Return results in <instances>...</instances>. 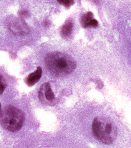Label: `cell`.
<instances>
[{"label": "cell", "instance_id": "6da1fadb", "mask_svg": "<svg viewBox=\"0 0 131 148\" xmlns=\"http://www.w3.org/2000/svg\"><path fill=\"white\" fill-rule=\"evenodd\" d=\"M45 63L50 73L56 77L66 76L71 74L76 67V62L71 56L59 52L47 54L45 57Z\"/></svg>", "mask_w": 131, "mask_h": 148}, {"label": "cell", "instance_id": "7a4b0ae2", "mask_svg": "<svg viewBox=\"0 0 131 148\" xmlns=\"http://www.w3.org/2000/svg\"><path fill=\"white\" fill-rule=\"evenodd\" d=\"M92 128L96 138L104 144H111L117 138V128L108 118L101 117H96L93 122Z\"/></svg>", "mask_w": 131, "mask_h": 148}, {"label": "cell", "instance_id": "3957f363", "mask_svg": "<svg viewBox=\"0 0 131 148\" xmlns=\"http://www.w3.org/2000/svg\"><path fill=\"white\" fill-rule=\"evenodd\" d=\"M25 114L13 106H6L0 113V124L4 129L15 132L21 130L25 121Z\"/></svg>", "mask_w": 131, "mask_h": 148}, {"label": "cell", "instance_id": "277c9868", "mask_svg": "<svg viewBox=\"0 0 131 148\" xmlns=\"http://www.w3.org/2000/svg\"><path fill=\"white\" fill-rule=\"evenodd\" d=\"M38 96L40 101L46 105L54 106L58 101V98L53 91L49 82L44 83L41 86Z\"/></svg>", "mask_w": 131, "mask_h": 148}, {"label": "cell", "instance_id": "5b68a950", "mask_svg": "<svg viewBox=\"0 0 131 148\" xmlns=\"http://www.w3.org/2000/svg\"><path fill=\"white\" fill-rule=\"evenodd\" d=\"M8 28L14 35L24 36L29 34L30 29L24 20L19 17L14 18L9 22Z\"/></svg>", "mask_w": 131, "mask_h": 148}, {"label": "cell", "instance_id": "8992f818", "mask_svg": "<svg viewBox=\"0 0 131 148\" xmlns=\"http://www.w3.org/2000/svg\"><path fill=\"white\" fill-rule=\"evenodd\" d=\"M42 75V70L40 67L37 68V70L29 74L25 79V82L28 86H33L40 80Z\"/></svg>", "mask_w": 131, "mask_h": 148}, {"label": "cell", "instance_id": "52a82bcc", "mask_svg": "<svg viewBox=\"0 0 131 148\" xmlns=\"http://www.w3.org/2000/svg\"><path fill=\"white\" fill-rule=\"evenodd\" d=\"M73 24L72 21H68L63 25L61 29V34L63 36H69L72 33Z\"/></svg>", "mask_w": 131, "mask_h": 148}, {"label": "cell", "instance_id": "ba28073f", "mask_svg": "<svg viewBox=\"0 0 131 148\" xmlns=\"http://www.w3.org/2000/svg\"><path fill=\"white\" fill-rule=\"evenodd\" d=\"M93 18V14L91 12H88L82 17L81 20V24L83 28L88 27L89 22L92 20Z\"/></svg>", "mask_w": 131, "mask_h": 148}, {"label": "cell", "instance_id": "9c48e42d", "mask_svg": "<svg viewBox=\"0 0 131 148\" xmlns=\"http://www.w3.org/2000/svg\"><path fill=\"white\" fill-rule=\"evenodd\" d=\"M58 2L60 4L64 5L66 8H69L71 5L74 4V1L73 0H60Z\"/></svg>", "mask_w": 131, "mask_h": 148}, {"label": "cell", "instance_id": "30bf717a", "mask_svg": "<svg viewBox=\"0 0 131 148\" xmlns=\"http://www.w3.org/2000/svg\"><path fill=\"white\" fill-rule=\"evenodd\" d=\"M6 87V83L5 80L1 75H0V96L3 94Z\"/></svg>", "mask_w": 131, "mask_h": 148}, {"label": "cell", "instance_id": "8fae6325", "mask_svg": "<svg viewBox=\"0 0 131 148\" xmlns=\"http://www.w3.org/2000/svg\"><path fill=\"white\" fill-rule=\"evenodd\" d=\"M19 17L21 18L22 19L25 18H27L29 17V16H30V13L28 11L26 10H21L19 12Z\"/></svg>", "mask_w": 131, "mask_h": 148}, {"label": "cell", "instance_id": "7c38bea8", "mask_svg": "<svg viewBox=\"0 0 131 148\" xmlns=\"http://www.w3.org/2000/svg\"><path fill=\"white\" fill-rule=\"evenodd\" d=\"M98 24L99 23L96 20L92 19L88 24V27L91 26L93 28H97L98 26Z\"/></svg>", "mask_w": 131, "mask_h": 148}, {"label": "cell", "instance_id": "4fadbf2b", "mask_svg": "<svg viewBox=\"0 0 131 148\" xmlns=\"http://www.w3.org/2000/svg\"><path fill=\"white\" fill-rule=\"evenodd\" d=\"M96 83L97 84V87L98 89H101V88L103 87V84L102 81L100 80H97V81Z\"/></svg>", "mask_w": 131, "mask_h": 148}, {"label": "cell", "instance_id": "5bb4252c", "mask_svg": "<svg viewBox=\"0 0 131 148\" xmlns=\"http://www.w3.org/2000/svg\"><path fill=\"white\" fill-rule=\"evenodd\" d=\"M44 25L46 26H48L49 25V22L48 21H46L44 22Z\"/></svg>", "mask_w": 131, "mask_h": 148}, {"label": "cell", "instance_id": "9a60e30c", "mask_svg": "<svg viewBox=\"0 0 131 148\" xmlns=\"http://www.w3.org/2000/svg\"><path fill=\"white\" fill-rule=\"evenodd\" d=\"M1 110H2L1 104V103H0V113H1Z\"/></svg>", "mask_w": 131, "mask_h": 148}]
</instances>
